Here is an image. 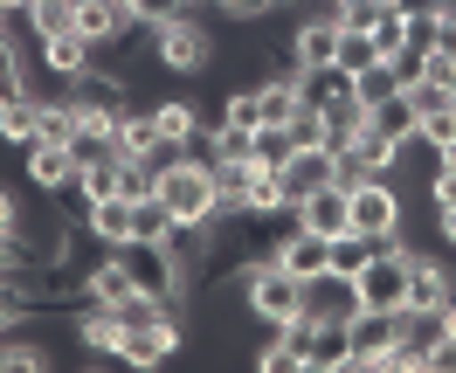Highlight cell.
Masks as SVG:
<instances>
[{
	"instance_id": "6da1fadb",
	"label": "cell",
	"mask_w": 456,
	"mask_h": 373,
	"mask_svg": "<svg viewBox=\"0 0 456 373\" xmlns=\"http://www.w3.org/2000/svg\"><path fill=\"white\" fill-rule=\"evenodd\" d=\"M159 201L173 207V222H222V187H215V159H200V152H173L167 166H159V187H152Z\"/></svg>"
},
{
	"instance_id": "7a4b0ae2",
	"label": "cell",
	"mask_w": 456,
	"mask_h": 373,
	"mask_svg": "<svg viewBox=\"0 0 456 373\" xmlns=\"http://www.w3.org/2000/svg\"><path fill=\"white\" fill-rule=\"evenodd\" d=\"M346 229L367 242H401V187L387 173H353L346 180Z\"/></svg>"
},
{
	"instance_id": "3957f363",
	"label": "cell",
	"mask_w": 456,
	"mask_h": 373,
	"mask_svg": "<svg viewBox=\"0 0 456 373\" xmlns=\"http://www.w3.org/2000/svg\"><path fill=\"white\" fill-rule=\"evenodd\" d=\"M408 256L401 242H373V256L353 270V304L360 312H401L408 304Z\"/></svg>"
},
{
	"instance_id": "277c9868",
	"label": "cell",
	"mask_w": 456,
	"mask_h": 373,
	"mask_svg": "<svg viewBox=\"0 0 456 373\" xmlns=\"http://www.w3.org/2000/svg\"><path fill=\"white\" fill-rule=\"evenodd\" d=\"M242 297H249V312H256L263 325H284V318L305 312V284L290 277L284 263H249V270H242Z\"/></svg>"
},
{
	"instance_id": "5b68a950",
	"label": "cell",
	"mask_w": 456,
	"mask_h": 373,
	"mask_svg": "<svg viewBox=\"0 0 456 373\" xmlns=\"http://www.w3.org/2000/svg\"><path fill=\"white\" fill-rule=\"evenodd\" d=\"M118 263L132 270V290L159 297V304H180V284H187V270L167 256V242H125V249H118Z\"/></svg>"
},
{
	"instance_id": "8992f818",
	"label": "cell",
	"mask_w": 456,
	"mask_h": 373,
	"mask_svg": "<svg viewBox=\"0 0 456 373\" xmlns=\"http://www.w3.org/2000/svg\"><path fill=\"white\" fill-rule=\"evenodd\" d=\"M152 56L167 62V69H180V77H194V69H208V62H215V35L200 28L194 14H173V21H159V28H152Z\"/></svg>"
},
{
	"instance_id": "52a82bcc",
	"label": "cell",
	"mask_w": 456,
	"mask_h": 373,
	"mask_svg": "<svg viewBox=\"0 0 456 373\" xmlns=\"http://www.w3.org/2000/svg\"><path fill=\"white\" fill-rule=\"evenodd\" d=\"M401 332V312H353L346 318V345H353V367H387Z\"/></svg>"
},
{
	"instance_id": "ba28073f",
	"label": "cell",
	"mask_w": 456,
	"mask_h": 373,
	"mask_svg": "<svg viewBox=\"0 0 456 373\" xmlns=\"http://www.w3.org/2000/svg\"><path fill=\"white\" fill-rule=\"evenodd\" d=\"M270 263H284V270L297 277V284H312V277H325V270H332V242L290 222V229L277 235V249H270Z\"/></svg>"
},
{
	"instance_id": "9c48e42d",
	"label": "cell",
	"mask_w": 456,
	"mask_h": 373,
	"mask_svg": "<svg viewBox=\"0 0 456 373\" xmlns=\"http://www.w3.org/2000/svg\"><path fill=\"white\" fill-rule=\"evenodd\" d=\"M132 7L125 0H77V35H84L90 49H111V42H125L132 35Z\"/></svg>"
},
{
	"instance_id": "30bf717a",
	"label": "cell",
	"mask_w": 456,
	"mask_h": 373,
	"mask_svg": "<svg viewBox=\"0 0 456 373\" xmlns=\"http://www.w3.org/2000/svg\"><path fill=\"white\" fill-rule=\"evenodd\" d=\"M173 353H180V325L159 318V325H139V332H118L111 360H125V367H159V360H173Z\"/></svg>"
},
{
	"instance_id": "8fae6325",
	"label": "cell",
	"mask_w": 456,
	"mask_h": 373,
	"mask_svg": "<svg viewBox=\"0 0 456 373\" xmlns=\"http://www.w3.org/2000/svg\"><path fill=\"white\" fill-rule=\"evenodd\" d=\"M21 159H28V180L42 194H69V187H77V152H69V145L35 139V145H21Z\"/></svg>"
},
{
	"instance_id": "7c38bea8",
	"label": "cell",
	"mask_w": 456,
	"mask_h": 373,
	"mask_svg": "<svg viewBox=\"0 0 456 373\" xmlns=\"http://www.w3.org/2000/svg\"><path fill=\"white\" fill-rule=\"evenodd\" d=\"M353 367V345H346V318H312V339H305V373H332Z\"/></svg>"
},
{
	"instance_id": "4fadbf2b",
	"label": "cell",
	"mask_w": 456,
	"mask_h": 373,
	"mask_svg": "<svg viewBox=\"0 0 456 373\" xmlns=\"http://www.w3.org/2000/svg\"><path fill=\"white\" fill-rule=\"evenodd\" d=\"M290 49H297V62H305V69H339V21L318 7L312 21L290 35Z\"/></svg>"
},
{
	"instance_id": "5bb4252c",
	"label": "cell",
	"mask_w": 456,
	"mask_h": 373,
	"mask_svg": "<svg viewBox=\"0 0 456 373\" xmlns=\"http://www.w3.org/2000/svg\"><path fill=\"white\" fill-rule=\"evenodd\" d=\"M35 49H42V69H49V77H62V84H77L90 62H97V49H90V42H84L77 28L49 35V42H35Z\"/></svg>"
},
{
	"instance_id": "9a60e30c",
	"label": "cell",
	"mask_w": 456,
	"mask_h": 373,
	"mask_svg": "<svg viewBox=\"0 0 456 373\" xmlns=\"http://www.w3.org/2000/svg\"><path fill=\"white\" fill-rule=\"evenodd\" d=\"M297 215V229H312V235H346V187H318V194H305V201L290 207Z\"/></svg>"
},
{
	"instance_id": "2e32d148",
	"label": "cell",
	"mask_w": 456,
	"mask_h": 373,
	"mask_svg": "<svg viewBox=\"0 0 456 373\" xmlns=\"http://www.w3.org/2000/svg\"><path fill=\"white\" fill-rule=\"evenodd\" d=\"M84 297H90V304H111V312L132 297V270L118 263V249H104V256L84 270Z\"/></svg>"
},
{
	"instance_id": "e0dca14e",
	"label": "cell",
	"mask_w": 456,
	"mask_h": 373,
	"mask_svg": "<svg viewBox=\"0 0 456 373\" xmlns=\"http://www.w3.org/2000/svg\"><path fill=\"white\" fill-rule=\"evenodd\" d=\"M408 304H415V312H436V304H450V263H436V256H408Z\"/></svg>"
},
{
	"instance_id": "ac0fdd59",
	"label": "cell",
	"mask_w": 456,
	"mask_h": 373,
	"mask_svg": "<svg viewBox=\"0 0 456 373\" xmlns=\"http://www.w3.org/2000/svg\"><path fill=\"white\" fill-rule=\"evenodd\" d=\"M346 159H353L360 173H387V180H395V166H401V145L387 139V132H373V125H360V132L346 139Z\"/></svg>"
},
{
	"instance_id": "d6986e66",
	"label": "cell",
	"mask_w": 456,
	"mask_h": 373,
	"mask_svg": "<svg viewBox=\"0 0 456 373\" xmlns=\"http://www.w3.org/2000/svg\"><path fill=\"white\" fill-rule=\"evenodd\" d=\"M84 229L97 235L104 249H125V242H132V201H125V194H111V201L84 207Z\"/></svg>"
},
{
	"instance_id": "ffe728a7",
	"label": "cell",
	"mask_w": 456,
	"mask_h": 373,
	"mask_svg": "<svg viewBox=\"0 0 456 373\" xmlns=\"http://www.w3.org/2000/svg\"><path fill=\"white\" fill-rule=\"evenodd\" d=\"M111 152H118V159H152V152H159V125H152V111H125V118H118Z\"/></svg>"
},
{
	"instance_id": "44dd1931",
	"label": "cell",
	"mask_w": 456,
	"mask_h": 373,
	"mask_svg": "<svg viewBox=\"0 0 456 373\" xmlns=\"http://www.w3.org/2000/svg\"><path fill=\"white\" fill-rule=\"evenodd\" d=\"M152 125H159V139H167V145H194L200 139V118H194L187 97H159V104H152Z\"/></svg>"
},
{
	"instance_id": "7402d4cb",
	"label": "cell",
	"mask_w": 456,
	"mask_h": 373,
	"mask_svg": "<svg viewBox=\"0 0 456 373\" xmlns=\"http://www.w3.org/2000/svg\"><path fill=\"white\" fill-rule=\"evenodd\" d=\"M118 194V152H97V159H84L77 166V201L97 207V201H111Z\"/></svg>"
},
{
	"instance_id": "603a6c76",
	"label": "cell",
	"mask_w": 456,
	"mask_h": 373,
	"mask_svg": "<svg viewBox=\"0 0 456 373\" xmlns=\"http://www.w3.org/2000/svg\"><path fill=\"white\" fill-rule=\"evenodd\" d=\"M367 125H373V132H387L395 145H415V104H408L401 90H395V97H380V104H373V111H367Z\"/></svg>"
},
{
	"instance_id": "cb8c5ba5",
	"label": "cell",
	"mask_w": 456,
	"mask_h": 373,
	"mask_svg": "<svg viewBox=\"0 0 456 373\" xmlns=\"http://www.w3.org/2000/svg\"><path fill=\"white\" fill-rule=\"evenodd\" d=\"M35 132H42V97L0 104V139H7V145H35Z\"/></svg>"
},
{
	"instance_id": "d4e9b609",
	"label": "cell",
	"mask_w": 456,
	"mask_h": 373,
	"mask_svg": "<svg viewBox=\"0 0 456 373\" xmlns=\"http://www.w3.org/2000/svg\"><path fill=\"white\" fill-rule=\"evenodd\" d=\"M284 207V173L277 166H256L249 187H242V215H277Z\"/></svg>"
},
{
	"instance_id": "484cf974",
	"label": "cell",
	"mask_w": 456,
	"mask_h": 373,
	"mask_svg": "<svg viewBox=\"0 0 456 373\" xmlns=\"http://www.w3.org/2000/svg\"><path fill=\"white\" fill-rule=\"evenodd\" d=\"M167 235H173V207L159 194L132 201V242H167Z\"/></svg>"
},
{
	"instance_id": "4316f807",
	"label": "cell",
	"mask_w": 456,
	"mask_h": 373,
	"mask_svg": "<svg viewBox=\"0 0 456 373\" xmlns=\"http://www.w3.org/2000/svg\"><path fill=\"white\" fill-rule=\"evenodd\" d=\"M77 339H84L90 353H118V312H111V304H84V318H77Z\"/></svg>"
},
{
	"instance_id": "83f0119b",
	"label": "cell",
	"mask_w": 456,
	"mask_h": 373,
	"mask_svg": "<svg viewBox=\"0 0 456 373\" xmlns=\"http://www.w3.org/2000/svg\"><path fill=\"white\" fill-rule=\"evenodd\" d=\"M28 28H35V42L77 28V0H28Z\"/></svg>"
},
{
	"instance_id": "f1b7e54d",
	"label": "cell",
	"mask_w": 456,
	"mask_h": 373,
	"mask_svg": "<svg viewBox=\"0 0 456 373\" xmlns=\"http://www.w3.org/2000/svg\"><path fill=\"white\" fill-rule=\"evenodd\" d=\"M290 152H297V145H290V125H256V132H249V159H256V166H284Z\"/></svg>"
},
{
	"instance_id": "f546056e",
	"label": "cell",
	"mask_w": 456,
	"mask_h": 373,
	"mask_svg": "<svg viewBox=\"0 0 456 373\" xmlns=\"http://www.w3.org/2000/svg\"><path fill=\"white\" fill-rule=\"evenodd\" d=\"M35 139H49V145H69L77 139V104H69V97H42V132H35Z\"/></svg>"
},
{
	"instance_id": "4dcf8cb0",
	"label": "cell",
	"mask_w": 456,
	"mask_h": 373,
	"mask_svg": "<svg viewBox=\"0 0 456 373\" xmlns=\"http://www.w3.org/2000/svg\"><path fill=\"white\" fill-rule=\"evenodd\" d=\"M290 145H297V152H318V145H325V111H318L312 97L290 111Z\"/></svg>"
},
{
	"instance_id": "1f68e13d",
	"label": "cell",
	"mask_w": 456,
	"mask_h": 373,
	"mask_svg": "<svg viewBox=\"0 0 456 373\" xmlns=\"http://www.w3.org/2000/svg\"><path fill=\"white\" fill-rule=\"evenodd\" d=\"M152 187H159V166H152V159H118V194H125V201H145Z\"/></svg>"
},
{
	"instance_id": "d6a6232c",
	"label": "cell",
	"mask_w": 456,
	"mask_h": 373,
	"mask_svg": "<svg viewBox=\"0 0 456 373\" xmlns=\"http://www.w3.org/2000/svg\"><path fill=\"white\" fill-rule=\"evenodd\" d=\"M395 62H373V69H360V77H353V97H360V104H367V111H373V104H380V97H395Z\"/></svg>"
},
{
	"instance_id": "836d02e7",
	"label": "cell",
	"mask_w": 456,
	"mask_h": 373,
	"mask_svg": "<svg viewBox=\"0 0 456 373\" xmlns=\"http://www.w3.org/2000/svg\"><path fill=\"white\" fill-rule=\"evenodd\" d=\"M373 62H387L380 49H373V35H346L339 28V69L346 77H360V69H373Z\"/></svg>"
},
{
	"instance_id": "e575fe53",
	"label": "cell",
	"mask_w": 456,
	"mask_h": 373,
	"mask_svg": "<svg viewBox=\"0 0 456 373\" xmlns=\"http://www.w3.org/2000/svg\"><path fill=\"white\" fill-rule=\"evenodd\" d=\"M415 139H422L428 152H443V145L456 139V104H443V111H422V118H415Z\"/></svg>"
},
{
	"instance_id": "d590c367",
	"label": "cell",
	"mask_w": 456,
	"mask_h": 373,
	"mask_svg": "<svg viewBox=\"0 0 456 373\" xmlns=\"http://www.w3.org/2000/svg\"><path fill=\"white\" fill-rule=\"evenodd\" d=\"M222 125H242V132H256V125H263V90H256V84L235 90V97L222 104Z\"/></svg>"
},
{
	"instance_id": "8d00e7d4",
	"label": "cell",
	"mask_w": 456,
	"mask_h": 373,
	"mask_svg": "<svg viewBox=\"0 0 456 373\" xmlns=\"http://www.w3.org/2000/svg\"><path fill=\"white\" fill-rule=\"evenodd\" d=\"M49 353L42 345H21V339H0V373H42Z\"/></svg>"
},
{
	"instance_id": "74e56055",
	"label": "cell",
	"mask_w": 456,
	"mask_h": 373,
	"mask_svg": "<svg viewBox=\"0 0 456 373\" xmlns=\"http://www.w3.org/2000/svg\"><path fill=\"white\" fill-rule=\"evenodd\" d=\"M367 256H373V242H367V235H353V229L332 235V270H339V277H353V270H360Z\"/></svg>"
},
{
	"instance_id": "f35d334b",
	"label": "cell",
	"mask_w": 456,
	"mask_h": 373,
	"mask_svg": "<svg viewBox=\"0 0 456 373\" xmlns=\"http://www.w3.org/2000/svg\"><path fill=\"white\" fill-rule=\"evenodd\" d=\"M125 7H132V14H139L145 28H159V21H173V14H194L200 0H125Z\"/></svg>"
},
{
	"instance_id": "ab89813d",
	"label": "cell",
	"mask_w": 456,
	"mask_h": 373,
	"mask_svg": "<svg viewBox=\"0 0 456 373\" xmlns=\"http://www.w3.org/2000/svg\"><path fill=\"white\" fill-rule=\"evenodd\" d=\"M428 56H443L456 69V7H436V42H428Z\"/></svg>"
},
{
	"instance_id": "60d3db41",
	"label": "cell",
	"mask_w": 456,
	"mask_h": 373,
	"mask_svg": "<svg viewBox=\"0 0 456 373\" xmlns=\"http://www.w3.org/2000/svg\"><path fill=\"white\" fill-rule=\"evenodd\" d=\"M215 7H222L228 21H263V14H277L284 0H215Z\"/></svg>"
},
{
	"instance_id": "b9f144b4",
	"label": "cell",
	"mask_w": 456,
	"mask_h": 373,
	"mask_svg": "<svg viewBox=\"0 0 456 373\" xmlns=\"http://www.w3.org/2000/svg\"><path fill=\"white\" fill-rule=\"evenodd\" d=\"M21 312H28L21 284H14V277H0V332H7V325H21Z\"/></svg>"
},
{
	"instance_id": "7bdbcfd3",
	"label": "cell",
	"mask_w": 456,
	"mask_h": 373,
	"mask_svg": "<svg viewBox=\"0 0 456 373\" xmlns=\"http://www.w3.org/2000/svg\"><path fill=\"white\" fill-rule=\"evenodd\" d=\"M428 207H456V166L428 173Z\"/></svg>"
},
{
	"instance_id": "ee69618b",
	"label": "cell",
	"mask_w": 456,
	"mask_h": 373,
	"mask_svg": "<svg viewBox=\"0 0 456 373\" xmlns=\"http://www.w3.org/2000/svg\"><path fill=\"white\" fill-rule=\"evenodd\" d=\"M422 373H456V339H436V345H428Z\"/></svg>"
},
{
	"instance_id": "f6af8a7d",
	"label": "cell",
	"mask_w": 456,
	"mask_h": 373,
	"mask_svg": "<svg viewBox=\"0 0 456 373\" xmlns=\"http://www.w3.org/2000/svg\"><path fill=\"white\" fill-rule=\"evenodd\" d=\"M0 235H21V194L0 187Z\"/></svg>"
},
{
	"instance_id": "bcb514c9",
	"label": "cell",
	"mask_w": 456,
	"mask_h": 373,
	"mask_svg": "<svg viewBox=\"0 0 456 373\" xmlns=\"http://www.w3.org/2000/svg\"><path fill=\"white\" fill-rule=\"evenodd\" d=\"M436 229H443V242L456 249V207H436Z\"/></svg>"
},
{
	"instance_id": "7dc6e473",
	"label": "cell",
	"mask_w": 456,
	"mask_h": 373,
	"mask_svg": "<svg viewBox=\"0 0 456 373\" xmlns=\"http://www.w3.org/2000/svg\"><path fill=\"white\" fill-rule=\"evenodd\" d=\"M443 339H456V297L443 304Z\"/></svg>"
},
{
	"instance_id": "c3c4849f",
	"label": "cell",
	"mask_w": 456,
	"mask_h": 373,
	"mask_svg": "<svg viewBox=\"0 0 456 373\" xmlns=\"http://www.w3.org/2000/svg\"><path fill=\"white\" fill-rule=\"evenodd\" d=\"M436 166H456V139H450V145H443V152H436Z\"/></svg>"
},
{
	"instance_id": "681fc988",
	"label": "cell",
	"mask_w": 456,
	"mask_h": 373,
	"mask_svg": "<svg viewBox=\"0 0 456 373\" xmlns=\"http://www.w3.org/2000/svg\"><path fill=\"white\" fill-rule=\"evenodd\" d=\"M373 7H408V0H373Z\"/></svg>"
},
{
	"instance_id": "f907efd6",
	"label": "cell",
	"mask_w": 456,
	"mask_h": 373,
	"mask_svg": "<svg viewBox=\"0 0 456 373\" xmlns=\"http://www.w3.org/2000/svg\"><path fill=\"white\" fill-rule=\"evenodd\" d=\"M428 7H456V0H428Z\"/></svg>"
},
{
	"instance_id": "816d5d0a",
	"label": "cell",
	"mask_w": 456,
	"mask_h": 373,
	"mask_svg": "<svg viewBox=\"0 0 456 373\" xmlns=\"http://www.w3.org/2000/svg\"><path fill=\"white\" fill-rule=\"evenodd\" d=\"M450 104H456V77H450Z\"/></svg>"
}]
</instances>
